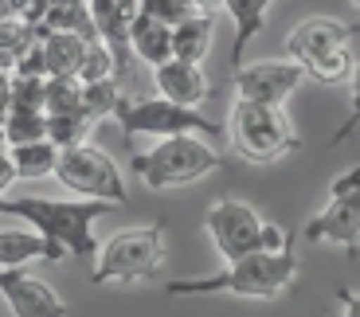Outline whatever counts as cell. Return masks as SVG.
<instances>
[{
    "label": "cell",
    "instance_id": "6da1fadb",
    "mask_svg": "<svg viewBox=\"0 0 360 317\" xmlns=\"http://www.w3.org/2000/svg\"><path fill=\"white\" fill-rule=\"evenodd\" d=\"M114 204L102 200H44V196H0L4 216L27 219L32 231H39L47 247V263H59L63 254L75 259H94L98 239H94V219L106 216Z\"/></svg>",
    "mask_w": 360,
    "mask_h": 317
},
{
    "label": "cell",
    "instance_id": "7a4b0ae2",
    "mask_svg": "<svg viewBox=\"0 0 360 317\" xmlns=\"http://www.w3.org/2000/svg\"><path fill=\"white\" fill-rule=\"evenodd\" d=\"M297 274V254L290 251H255L247 259L227 263V271L212 278L165 282L169 298H212V294H235V298H278Z\"/></svg>",
    "mask_w": 360,
    "mask_h": 317
},
{
    "label": "cell",
    "instance_id": "3957f363",
    "mask_svg": "<svg viewBox=\"0 0 360 317\" xmlns=\"http://www.w3.org/2000/svg\"><path fill=\"white\" fill-rule=\"evenodd\" d=\"M165 231H169L165 219L114 231L98 247V263L90 271L94 286H106V282H157V274L165 266Z\"/></svg>",
    "mask_w": 360,
    "mask_h": 317
},
{
    "label": "cell",
    "instance_id": "277c9868",
    "mask_svg": "<svg viewBox=\"0 0 360 317\" xmlns=\"http://www.w3.org/2000/svg\"><path fill=\"white\" fill-rule=\"evenodd\" d=\"M352 32H356L352 24H341V20H329V16L302 20L286 39V59H294L306 71V79H317L325 86L345 82L356 67L349 51Z\"/></svg>",
    "mask_w": 360,
    "mask_h": 317
},
{
    "label": "cell",
    "instance_id": "5b68a950",
    "mask_svg": "<svg viewBox=\"0 0 360 317\" xmlns=\"http://www.w3.org/2000/svg\"><path fill=\"white\" fill-rule=\"evenodd\" d=\"M227 169V157L200 141L196 134H176L161 137L149 153H134V172L149 188H180V184H196L207 172Z\"/></svg>",
    "mask_w": 360,
    "mask_h": 317
},
{
    "label": "cell",
    "instance_id": "8992f818",
    "mask_svg": "<svg viewBox=\"0 0 360 317\" xmlns=\"http://www.w3.org/2000/svg\"><path fill=\"white\" fill-rule=\"evenodd\" d=\"M231 145L239 157H247L251 164H266L290 157L302 149V137L294 134L290 118L282 114V106H259V102H235L231 122H227Z\"/></svg>",
    "mask_w": 360,
    "mask_h": 317
},
{
    "label": "cell",
    "instance_id": "52a82bcc",
    "mask_svg": "<svg viewBox=\"0 0 360 317\" xmlns=\"http://www.w3.org/2000/svg\"><path fill=\"white\" fill-rule=\"evenodd\" d=\"M114 118L126 134V145L134 137L149 134V137H176V134H207V137H219V126L207 122L204 114H196L192 106H180L172 98H126L114 106Z\"/></svg>",
    "mask_w": 360,
    "mask_h": 317
},
{
    "label": "cell",
    "instance_id": "ba28073f",
    "mask_svg": "<svg viewBox=\"0 0 360 317\" xmlns=\"http://www.w3.org/2000/svg\"><path fill=\"white\" fill-rule=\"evenodd\" d=\"M55 176L82 200H102V204H126V176L114 164L106 149L79 141V145L59 149L55 157Z\"/></svg>",
    "mask_w": 360,
    "mask_h": 317
},
{
    "label": "cell",
    "instance_id": "9c48e42d",
    "mask_svg": "<svg viewBox=\"0 0 360 317\" xmlns=\"http://www.w3.org/2000/svg\"><path fill=\"white\" fill-rule=\"evenodd\" d=\"M204 227L227 263L262 251V216L255 208H247V204H239V200H219V204H212L204 216Z\"/></svg>",
    "mask_w": 360,
    "mask_h": 317
},
{
    "label": "cell",
    "instance_id": "30bf717a",
    "mask_svg": "<svg viewBox=\"0 0 360 317\" xmlns=\"http://www.w3.org/2000/svg\"><path fill=\"white\" fill-rule=\"evenodd\" d=\"M306 82V71L286 59V63H251L235 71V91L243 102H259V106H282L290 94Z\"/></svg>",
    "mask_w": 360,
    "mask_h": 317
},
{
    "label": "cell",
    "instance_id": "8fae6325",
    "mask_svg": "<svg viewBox=\"0 0 360 317\" xmlns=\"http://www.w3.org/2000/svg\"><path fill=\"white\" fill-rule=\"evenodd\" d=\"M302 235L309 243H337V247H345L349 259H356L360 254V188L345 192V196H333L329 208L309 219Z\"/></svg>",
    "mask_w": 360,
    "mask_h": 317
},
{
    "label": "cell",
    "instance_id": "7c38bea8",
    "mask_svg": "<svg viewBox=\"0 0 360 317\" xmlns=\"http://www.w3.org/2000/svg\"><path fill=\"white\" fill-rule=\"evenodd\" d=\"M0 294L16 317H67V302L24 266H0Z\"/></svg>",
    "mask_w": 360,
    "mask_h": 317
},
{
    "label": "cell",
    "instance_id": "4fadbf2b",
    "mask_svg": "<svg viewBox=\"0 0 360 317\" xmlns=\"http://www.w3.org/2000/svg\"><path fill=\"white\" fill-rule=\"evenodd\" d=\"M153 82L165 98L180 102V106L196 110L204 98H212V86H207V75L200 63H184V59H169V63L153 67Z\"/></svg>",
    "mask_w": 360,
    "mask_h": 317
},
{
    "label": "cell",
    "instance_id": "5bb4252c",
    "mask_svg": "<svg viewBox=\"0 0 360 317\" xmlns=\"http://www.w3.org/2000/svg\"><path fill=\"white\" fill-rule=\"evenodd\" d=\"M129 51L149 67H161L172 59V27L165 20L149 16V12L137 8L134 24H129Z\"/></svg>",
    "mask_w": 360,
    "mask_h": 317
},
{
    "label": "cell",
    "instance_id": "9a60e30c",
    "mask_svg": "<svg viewBox=\"0 0 360 317\" xmlns=\"http://www.w3.org/2000/svg\"><path fill=\"white\" fill-rule=\"evenodd\" d=\"M39 47H44L47 79H79L90 36H82V32H47Z\"/></svg>",
    "mask_w": 360,
    "mask_h": 317
},
{
    "label": "cell",
    "instance_id": "2e32d148",
    "mask_svg": "<svg viewBox=\"0 0 360 317\" xmlns=\"http://www.w3.org/2000/svg\"><path fill=\"white\" fill-rule=\"evenodd\" d=\"M274 0H224L227 16L235 20V44H231V63H243V51L266 24V12Z\"/></svg>",
    "mask_w": 360,
    "mask_h": 317
},
{
    "label": "cell",
    "instance_id": "e0dca14e",
    "mask_svg": "<svg viewBox=\"0 0 360 317\" xmlns=\"http://www.w3.org/2000/svg\"><path fill=\"white\" fill-rule=\"evenodd\" d=\"M212 16L207 12H192L188 20H180L172 27V59H184V63H200L212 47Z\"/></svg>",
    "mask_w": 360,
    "mask_h": 317
},
{
    "label": "cell",
    "instance_id": "ac0fdd59",
    "mask_svg": "<svg viewBox=\"0 0 360 317\" xmlns=\"http://www.w3.org/2000/svg\"><path fill=\"white\" fill-rule=\"evenodd\" d=\"M12 164H16V181H39V176H55V157L59 145L55 141H24V145H12Z\"/></svg>",
    "mask_w": 360,
    "mask_h": 317
},
{
    "label": "cell",
    "instance_id": "d6986e66",
    "mask_svg": "<svg viewBox=\"0 0 360 317\" xmlns=\"http://www.w3.org/2000/svg\"><path fill=\"white\" fill-rule=\"evenodd\" d=\"M47 259L39 231H0V266H24Z\"/></svg>",
    "mask_w": 360,
    "mask_h": 317
},
{
    "label": "cell",
    "instance_id": "ffe728a7",
    "mask_svg": "<svg viewBox=\"0 0 360 317\" xmlns=\"http://www.w3.org/2000/svg\"><path fill=\"white\" fill-rule=\"evenodd\" d=\"M4 137H8V145L44 141V137H47V114H44V110L8 106V114H4Z\"/></svg>",
    "mask_w": 360,
    "mask_h": 317
},
{
    "label": "cell",
    "instance_id": "44dd1931",
    "mask_svg": "<svg viewBox=\"0 0 360 317\" xmlns=\"http://www.w3.org/2000/svg\"><path fill=\"white\" fill-rule=\"evenodd\" d=\"M82 110V82L79 79H47L44 114H79Z\"/></svg>",
    "mask_w": 360,
    "mask_h": 317
},
{
    "label": "cell",
    "instance_id": "7402d4cb",
    "mask_svg": "<svg viewBox=\"0 0 360 317\" xmlns=\"http://www.w3.org/2000/svg\"><path fill=\"white\" fill-rule=\"evenodd\" d=\"M86 129H90V118L82 110L79 114H47V141H55L59 149L86 141Z\"/></svg>",
    "mask_w": 360,
    "mask_h": 317
},
{
    "label": "cell",
    "instance_id": "603a6c76",
    "mask_svg": "<svg viewBox=\"0 0 360 317\" xmlns=\"http://www.w3.org/2000/svg\"><path fill=\"white\" fill-rule=\"evenodd\" d=\"M117 102H122V94H117V82L114 79H106V82H82V114H86L90 122L114 114Z\"/></svg>",
    "mask_w": 360,
    "mask_h": 317
},
{
    "label": "cell",
    "instance_id": "cb8c5ba5",
    "mask_svg": "<svg viewBox=\"0 0 360 317\" xmlns=\"http://www.w3.org/2000/svg\"><path fill=\"white\" fill-rule=\"evenodd\" d=\"M141 12L165 20L169 27H176L180 20H188L196 12V0H141Z\"/></svg>",
    "mask_w": 360,
    "mask_h": 317
},
{
    "label": "cell",
    "instance_id": "d4e9b609",
    "mask_svg": "<svg viewBox=\"0 0 360 317\" xmlns=\"http://www.w3.org/2000/svg\"><path fill=\"white\" fill-rule=\"evenodd\" d=\"M349 102H352V106H349V118H345V126L337 129L333 137H329V145H341L345 137H352V129L360 126V63L352 67V75H349Z\"/></svg>",
    "mask_w": 360,
    "mask_h": 317
},
{
    "label": "cell",
    "instance_id": "484cf974",
    "mask_svg": "<svg viewBox=\"0 0 360 317\" xmlns=\"http://www.w3.org/2000/svg\"><path fill=\"white\" fill-rule=\"evenodd\" d=\"M352 188H360V164H356V169H349V172H341V176L329 184V200L345 196V192H352Z\"/></svg>",
    "mask_w": 360,
    "mask_h": 317
},
{
    "label": "cell",
    "instance_id": "4316f807",
    "mask_svg": "<svg viewBox=\"0 0 360 317\" xmlns=\"http://www.w3.org/2000/svg\"><path fill=\"white\" fill-rule=\"evenodd\" d=\"M12 181H16V164H12V153H8V149H0V196L12 188Z\"/></svg>",
    "mask_w": 360,
    "mask_h": 317
},
{
    "label": "cell",
    "instance_id": "83f0119b",
    "mask_svg": "<svg viewBox=\"0 0 360 317\" xmlns=\"http://www.w3.org/2000/svg\"><path fill=\"white\" fill-rule=\"evenodd\" d=\"M337 302L345 306V317H360V294L356 290H345L341 286V290H337Z\"/></svg>",
    "mask_w": 360,
    "mask_h": 317
},
{
    "label": "cell",
    "instance_id": "f1b7e54d",
    "mask_svg": "<svg viewBox=\"0 0 360 317\" xmlns=\"http://www.w3.org/2000/svg\"><path fill=\"white\" fill-rule=\"evenodd\" d=\"M8 145V137H4V122H0V149Z\"/></svg>",
    "mask_w": 360,
    "mask_h": 317
},
{
    "label": "cell",
    "instance_id": "f546056e",
    "mask_svg": "<svg viewBox=\"0 0 360 317\" xmlns=\"http://www.w3.org/2000/svg\"><path fill=\"white\" fill-rule=\"evenodd\" d=\"M352 4H356V12H360V0H352Z\"/></svg>",
    "mask_w": 360,
    "mask_h": 317
},
{
    "label": "cell",
    "instance_id": "4dcf8cb0",
    "mask_svg": "<svg viewBox=\"0 0 360 317\" xmlns=\"http://www.w3.org/2000/svg\"><path fill=\"white\" fill-rule=\"evenodd\" d=\"M196 4H200V0H196Z\"/></svg>",
    "mask_w": 360,
    "mask_h": 317
}]
</instances>
